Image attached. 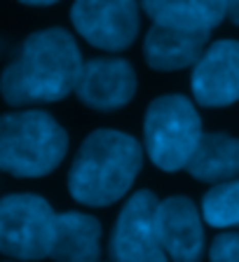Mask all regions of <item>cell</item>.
Here are the masks:
<instances>
[{
	"label": "cell",
	"instance_id": "cell-14",
	"mask_svg": "<svg viewBox=\"0 0 239 262\" xmlns=\"http://www.w3.org/2000/svg\"><path fill=\"white\" fill-rule=\"evenodd\" d=\"M185 171L202 183H225L239 176V138L216 131L202 134Z\"/></svg>",
	"mask_w": 239,
	"mask_h": 262
},
{
	"label": "cell",
	"instance_id": "cell-9",
	"mask_svg": "<svg viewBox=\"0 0 239 262\" xmlns=\"http://www.w3.org/2000/svg\"><path fill=\"white\" fill-rule=\"evenodd\" d=\"M75 94L87 108L110 113L129 103L136 94V73L125 59H92L82 63Z\"/></svg>",
	"mask_w": 239,
	"mask_h": 262
},
{
	"label": "cell",
	"instance_id": "cell-12",
	"mask_svg": "<svg viewBox=\"0 0 239 262\" xmlns=\"http://www.w3.org/2000/svg\"><path fill=\"white\" fill-rule=\"evenodd\" d=\"M101 255V225L89 213H56L52 251L54 262H96Z\"/></svg>",
	"mask_w": 239,
	"mask_h": 262
},
{
	"label": "cell",
	"instance_id": "cell-1",
	"mask_svg": "<svg viewBox=\"0 0 239 262\" xmlns=\"http://www.w3.org/2000/svg\"><path fill=\"white\" fill-rule=\"evenodd\" d=\"M82 54L68 31L54 26L31 33L0 75V94L10 105L54 103L75 92Z\"/></svg>",
	"mask_w": 239,
	"mask_h": 262
},
{
	"label": "cell",
	"instance_id": "cell-16",
	"mask_svg": "<svg viewBox=\"0 0 239 262\" xmlns=\"http://www.w3.org/2000/svg\"><path fill=\"white\" fill-rule=\"evenodd\" d=\"M211 262H239V232H221L209 248Z\"/></svg>",
	"mask_w": 239,
	"mask_h": 262
},
{
	"label": "cell",
	"instance_id": "cell-5",
	"mask_svg": "<svg viewBox=\"0 0 239 262\" xmlns=\"http://www.w3.org/2000/svg\"><path fill=\"white\" fill-rule=\"evenodd\" d=\"M54 218V208L38 194L0 199V253L16 260L49 257Z\"/></svg>",
	"mask_w": 239,
	"mask_h": 262
},
{
	"label": "cell",
	"instance_id": "cell-2",
	"mask_svg": "<svg viewBox=\"0 0 239 262\" xmlns=\"http://www.w3.org/2000/svg\"><path fill=\"white\" fill-rule=\"evenodd\" d=\"M143 164V147L134 136L96 129L82 141L68 171V190L85 206H110L129 192Z\"/></svg>",
	"mask_w": 239,
	"mask_h": 262
},
{
	"label": "cell",
	"instance_id": "cell-15",
	"mask_svg": "<svg viewBox=\"0 0 239 262\" xmlns=\"http://www.w3.org/2000/svg\"><path fill=\"white\" fill-rule=\"evenodd\" d=\"M202 215L211 227H237L239 225V180L218 183L202 202Z\"/></svg>",
	"mask_w": 239,
	"mask_h": 262
},
{
	"label": "cell",
	"instance_id": "cell-3",
	"mask_svg": "<svg viewBox=\"0 0 239 262\" xmlns=\"http://www.w3.org/2000/svg\"><path fill=\"white\" fill-rule=\"evenodd\" d=\"M68 134L45 110H16L0 117V171L40 178L64 162Z\"/></svg>",
	"mask_w": 239,
	"mask_h": 262
},
{
	"label": "cell",
	"instance_id": "cell-4",
	"mask_svg": "<svg viewBox=\"0 0 239 262\" xmlns=\"http://www.w3.org/2000/svg\"><path fill=\"white\" fill-rule=\"evenodd\" d=\"M202 120L190 98L167 94L155 98L143 117V141L150 162L162 171L185 169L202 138Z\"/></svg>",
	"mask_w": 239,
	"mask_h": 262
},
{
	"label": "cell",
	"instance_id": "cell-7",
	"mask_svg": "<svg viewBox=\"0 0 239 262\" xmlns=\"http://www.w3.org/2000/svg\"><path fill=\"white\" fill-rule=\"evenodd\" d=\"M73 28L96 49L122 52L138 35V0H75L71 7Z\"/></svg>",
	"mask_w": 239,
	"mask_h": 262
},
{
	"label": "cell",
	"instance_id": "cell-19",
	"mask_svg": "<svg viewBox=\"0 0 239 262\" xmlns=\"http://www.w3.org/2000/svg\"><path fill=\"white\" fill-rule=\"evenodd\" d=\"M96 262H98V260H96Z\"/></svg>",
	"mask_w": 239,
	"mask_h": 262
},
{
	"label": "cell",
	"instance_id": "cell-8",
	"mask_svg": "<svg viewBox=\"0 0 239 262\" xmlns=\"http://www.w3.org/2000/svg\"><path fill=\"white\" fill-rule=\"evenodd\" d=\"M192 94L204 108H228L239 101V42L218 40L192 66Z\"/></svg>",
	"mask_w": 239,
	"mask_h": 262
},
{
	"label": "cell",
	"instance_id": "cell-13",
	"mask_svg": "<svg viewBox=\"0 0 239 262\" xmlns=\"http://www.w3.org/2000/svg\"><path fill=\"white\" fill-rule=\"evenodd\" d=\"M152 24L211 33L228 16V0H141Z\"/></svg>",
	"mask_w": 239,
	"mask_h": 262
},
{
	"label": "cell",
	"instance_id": "cell-17",
	"mask_svg": "<svg viewBox=\"0 0 239 262\" xmlns=\"http://www.w3.org/2000/svg\"><path fill=\"white\" fill-rule=\"evenodd\" d=\"M228 16L230 21L239 26V0H228Z\"/></svg>",
	"mask_w": 239,
	"mask_h": 262
},
{
	"label": "cell",
	"instance_id": "cell-18",
	"mask_svg": "<svg viewBox=\"0 0 239 262\" xmlns=\"http://www.w3.org/2000/svg\"><path fill=\"white\" fill-rule=\"evenodd\" d=\"M24 5H33V7H47V5H54L59 0H19Z\"/></svg>",
	"mask_w": 239,
	"mask_h": 262
},
{
	"label": "cell",
	"instance_id": "cell-11",
	"mask_svg": "<svg viewBox=\"0 0 239 262\" xmlns=\"http://www.w3.org/2000/svg\"><path fill=\"white\" fill-rule=\"evenodd\" d=\"M207 31H181L171 26L152 24L143 40V56L152 71L174 73L192 68L209 47Z\"/></svg>",
	"mask_w": 239,
	"mask_h": 262
},
{
	"label": "cell",
	"instance_id": "cell-6",
	"mask_svg": "<svg viewBox=\"0 0 239 262\" xmlns=\"http://www.w3.org/2000/svg\"><path fill=\"white\" fill-rule=\"evenodd\" d=\"M160 199L150 190H141L127 199L110 236L113 262H169L157 232Z\"/></svg>",
	"mask_w": 239,
	"mask_h": 262
},
{
	"label": "cell",
	"instance_id": "cell-10",
	"mask_svg": "<svg viewBox=\"0 0 239 262\" xmlns=\"http://www.w3.org/2000/svg\"><path fill=\"white\" fill-rule=\"evenodd\" d=\"M157 232L171 262H200L204 255L202 213L188 196H169L157 204Z\"/></svg>",
	"mask_w": 239,
	"mask_h": 262
}]
</instances>
